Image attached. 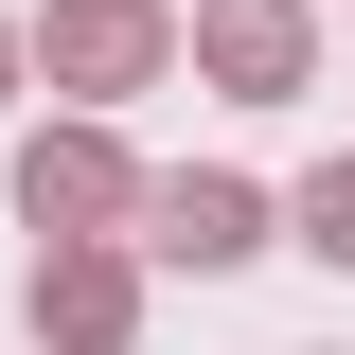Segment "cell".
<instances>
[{"mask_svg":"<svg viewBox=\"0 0 355 355\" xmlns=\"http://www.w3.org/2000/svg\"><path fill=\"white\" fill-rule=\"evenodd\" d=\"M160 71H178V0H36L18 18V89H53L71 125H107Z\"/></svg>","mask_w":355,"mask_h":355,"instance_id":"obj_1","label":"cell"},{"mask_svg":"<svg viewBox=\"0 0 355 355\" xmlns=\"http://www.w3.org/2000/svg\"><path fill=\"white\" fill-rule=\"evenodd\" d=\"M0 196H18V231H36V249H125L142 160H125V125H71V107H53V125L18 142V178H0Z\"/></svg>","mask_w":355,"mask_h":355,"instance_id":"obj_2","label":"cell"},{"mask_svg":"<svg viewBox=\"0 0 355 355\" xmlns=\"http://www.w3.org/2000/svg\"><path fill=\"white\" fill-rule=\"evenodd\" d=\"M178 71L231 89V107H302L320 89V0H196L178 18Z\"/></svg>","mask_w":355,"mask_h":355,"instance_id":"obj_3","label":"cell"},{"mask_svg":"<svg viewBox=\"0 0 355 355\" xmlns=\"http://www.w3.org/2000/svg\"><path fill=\"white\" fill-rule=\"evenodd\" d=\"M125 249H142V284H160V266H196V284H214V266L284 249V231H266V178H231V160H178V178H142Z\"/></svg>","mask_w":355,"mask_h":355,"instance_id":"obj_4","label":"cell"},{"mask_svg":"<svg viewBox=\"0 0 355 355\" xmlns=\"http://www.w3.org/2000/svg\"><path fill=\"white\" fill-rule=\"evenodd\" d=\"M18 320H36V355H142V249H36Z\"/></svg>","mask_w":355,"mask_h":355,"instance_id":"obj_5","label":"cell"},{"mask_svg":"<svg viewBox=\"0 0 355 355\" xmlns=\"http://www.w3.org/2000/svg\"><path fill=\"white\" fill-rule=\"evenodd\" d=\"M266 231H284V249H320V266H355V160H320L302 196H266Z\"/></svg>","mask_w":355,"mask_h":355,"instance_id":"obj_6","label":"cell"},{"mask_svg":"<svg viewBox=\"0 0 355 355\" xmlns=\"http://www.w3.org/2000/svg\"><path fill=\"white\" fill-rule=\"evenodd\" d=\"M0 107H18V18H0Z\"/></svg>","mask_w":355,"mask_h":355,"instance_id":"obj_7","label":"cell"},{"mask_svg":"<svg viewBox=\"0 0 355 355\" xmlns=\"http://www.w3.org/2000/svg\"><path fill=\"white\" fill-rule=\"evenodd\" d=\"M320 355H338V338H320Z\"/></svg>","mask_w":355,"mask_h":355,"instance_id":"obj_8","label":"cell"}]
</instances>
